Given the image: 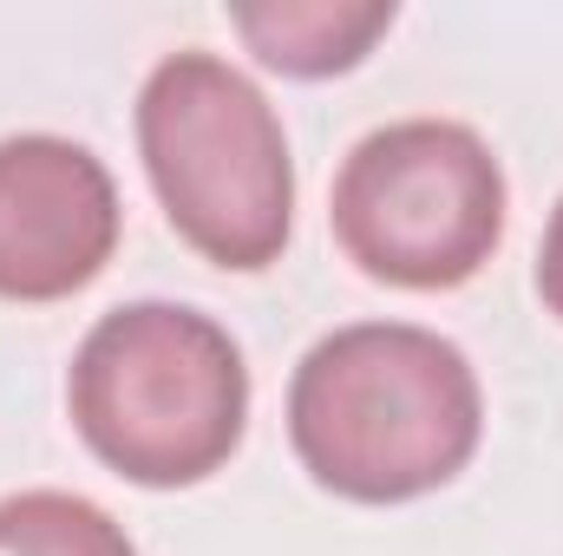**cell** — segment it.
<instances>
[{
  "label": "cell",
  "mask_w": 563,
  "mask_h": 556,
  "mask_svg": "<svg viewBox=\"0 0 563 556\" xmlns=\"http://www.w3.org/2000/svg\"><path fill=\"white\" fill-rule=\"evenodd\" d=\"M0 556H139V544L79 491H13L0 498Z\"/></svg>",
  "instance_id": "52a82bcc"
},
{
  "label": "cell",
  "mask_w": 563,
  "mask_h": 556,
  "mask_svg": "<svg viewBox=\"0 0 563 556\" xmlns=\"http://www.w3.org/2000/svg\"><path fill=\"white\" fill-rule=\"evenodd\" d=\"M538 301L563 321V197L544 223V249H538Z\"/></svg>",
  "instance_id": "ba28073f"
},
{
  "label": "cell",
  "mask_w": 563,
  "mask_h": 556,
  "mask_svg": "<svg viewBox=\"0 0 563 556\" xmlns=\"http://www.w3.org/2000/svg\"><path fill=\"white\" fill-rule=\"evenodd\" d=\"M394 20H400L394 0H263V7H230V26L243 33V46L282 79L354 73L394 33Z\"/></svg>",
  "instance_id": "8992f818"
},
{
  "label": "cell",
  "mask_w": 563,
  "mask_h": 556,
  "mask_svg": "<svg viewBox=\"0 0 563 556\" xmlns=\"http://www.w3.org/2000/svg\"><path fill=\"white\" fill-rule=\"evenodd\" d=\"M66 413L86 452L144 491L217 478L250 432V367L230 327L184 301L99 314L66 374Z\"/></svg>",
  "instance_id": "7a4b0ae2"
},
{
  "label": "cell",
  "mask_w": 563,
  "mask_h": 556,
  "mask_svg": "<svg viewBox=\"0 0 563 556\" xmlns=\"http://www.w3.org/2000/svg\"><path fill=\"white\" fill-rule=\"evenodd\" d=\"M139 157L164 223L217 269L256 276L295 230V157L276 105L223 53H164L139 86Z\"/></svg>",
  "instance_id": "3957f363"
},
{
  "label": "cell",
  "mask_w": 563,
  "mask_h": 556,
  "mask_svg": "<svg viewBox=\"0 0 563 556\" xmlns=\"http://www.w3.org/2000/svg\"><path fill=\"white\" fill-rule=\"evenodd\" d=\"M328 223L367 281L465 288L505 243V164L459 119L380 125L341 157Z\"/></svg>",
  "instance_id": "277c9868"
},
{
  "label": "cell",
  "mask_w": 563,
  "mask_h": 556,
  "mask_svg": "<svg viewBox=\"0 0 563 556\" xmlns=\"http://www.w3.org/2000/svg\"><path fill=\"white\" fill-rule=\"evenodd\" d=\"M485 438V393L445 334L354 321L321 334L288 380V445L347 504H413L452 485Z\"/></svg>",
  "instance_id": "6da1fadb"
},
{
  "label": "cell",
  "mask_w": 563,
  "mask_h": 556,
  "mask_svg": "<svg viewBox=\"0 0 563 556\" xmlns=\"http://www.w3.org/2000/svg\"><path fill=\"white\" fill-rule=\"evenodd\" d=\"M125 210L79 138H0V301H66L106 276Z\"/></svg>",
  "instance_id": "5b68a950"
}]
</instances>
